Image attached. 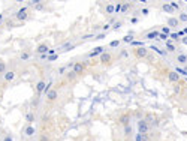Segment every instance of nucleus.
Instances as JSON below:
<instances>
[{
    "label": "nucleus",
    "mask_w": 187,
    "mask_h": 141,
    "mask_svg": "<svg viewBox=\"0 0 187 141\" xmlns=\"http://www.w3.org/2000/svg\"><path fill=\"white\" fill-rule=\"evenodd\" d=\"M87 63L84 62H73V66H72V70L78 75V77H84L87 74Z\"/></svg>",
    "instance_id": "nucleus-1"
},
{
    "label": "nucleus",
    "mask_w": 187,
    "mask_h": 141,
    "mask_svg": "<svg viewBox=\"0 0 187 141\" xmlns=\"http://www.w3.org/2000/svg\"><path fill=\"white\" fill-rule=\"evenodd\" d=\"M150 131H151V125H150L145 119H139L138 123H136V132L145 135V134H148Z\"/></svg>",
    "instance_id": "nucleus-2"
},
{
    "label": "nucleus",
    "mask_w": 187,
    "mask_h": 141,
    "mask_svg": "<svg viewBox=\"0 0 187 141\" xmlns=\"http://www.w3.org/2000/svg\"><path fill=\"white\" fill-rule=\"evenodd\" d=\"M45 99H47V104H48V105H53V104H56V102L59 101V90H57V89H51L49 92H47V96H45Z\"/></svg>",
    "instance_id": "nucleus-3"
},
{
    "label": "nucleus",
    "mask_w": 187,
    "mask_h": 141,
    "mask_svg": "<svg viewBox=\"0 0 187 141\" xmlns=\"http://www.w3.org/2000/svg\"><path fill=\"white\" fill-rule=\"evenodd\" d=\"M133 54H135L136 59H139V60L147 59V57L150 56V50H148L147 47H138V48L133 50Z\"/></svg>",
    "instance_id": "nucleus-4"
},
{
    "label": "nucleus",
    "mask_w": 187,
    "mask_h": 141,
    "mask_svg": "<svg viewBox=\"0 0 187 141\" xmlns=\"http://www.w3.org/2000/svg\"><path fill=\"white\" fill-rule=\"evenodd\" d=\"M112 59H114V56H112L111 53H108V51H103V53L99 56V60H100V63H102L103 66H109V65L112 63Z\"/></svg>",
    "instance_id": "nucleus-5"
},
{
    "label": "nucleus",
    "mask_w": 187,
    "mask_h": 141,
    "mask_svg": "<svg viewBox=\"0 0 187 141\" xmlns=\"http://www.w3.org/2000/svg\"><path fill=\"white\" fill-rule=\"evenodd\" d=\"M166 80L169 83H172V84H178L181 78H180V74L177 70H168L166 72Z\"/></svg>",
    "instance_id": "nucleus-6"
},
{
    "label": "nucleus",
    "mask_w": 187,
    "mask_h": 141,
    "mask_svg": "<svg viewBox=\"0 0 187 141\" xmlns=\"http://www.w3.org/2000/svg\"><path fill=\"white\" fill-rule=\"evenodd\" d=\"M47 81L42 78V80H37V83H36V86H35V93L36 95H42L44 92L47 93Z\"/></svg>",
    "instance_id": "nucleus-7"
},
{
    "label": "nucleus",
    "mask_w": 187,
    "mask_h": 141,
    "mask_svg": "<svg viewBox=\"0 0 187 141\" xmlns=\"http://www.w3.org/2000/svg\"><path fill=\"white\" fill-rule=\"evenodd\" d=\"M30 57H32V48H24L18 54V59L21 62H27V60H30Z\"/></svg>",
    "instance_id": "nucleus-8"
},
{
    "label": "nucleus",
    "mask_w": 187,
    "mask_h": 141,
    "mask_svg": "<svg viewBox=\"0 0 187 141\" xmlns=\"http://www.w3.org/2000/svg\"><path fill=\"white\" fill-rule=\"evenodd\" d=\"M24 135H25V137H29V138L35 137V135H36L35 125H25V126H24Z\"/></svg>",
    "instance_id": "nucleus-9"
},
{
    "label": "nucleus",
    "mask_w": 187,
    "mask_h": 141,
    "mask_svg": "<svg viewBox=\"0 0 187 141\" xmlns=\"http://www.w3.org/2000/svg\"><path fill=\"white\" fill-rule=\"evenodd\" d=\"M27 11H29V6H23L20 11L17 12V18H18V20H21V21L29 20V14H27Z\"/></svg>",
    "instance_id": "nucleus-10"
},
{
    "label": "nucleus",
    "mask_w": 187,
    "mask_h": 141,
    "mask_svg": "<svg viewBox=\"0 0 187 141\" xmlns=\"http://www.w3.org/2000/svg\"><path fill=\"white\" fill-rule=\"evenodd\" d=\"M130 119H132L130 113H124V114H121V116L118 117V122H120L123 126H130Z\"/></svg>",
    "instance_id": "nucleus-11"
},
{
    "label": "nucleus",
    "mask_w": 187,
    "mask_h": 141,
    "mask_svg": "<svg viewBox=\"0 0 187 141\" xmlns=\"http://www.w3.org/2000/svg\"><path fill=\"white\" fill-rule=\"evenodd\" d=\"M24 119H25L27 125H35V122H36V113H35V111H27V113L24 114Z\"/></svg>",
    "instance_id": "nucleus-12"
},
{
    "label": "nucleus",
    "mask_w": 187,
    "mask_h": 141,
    "mask_svg": "<svg viewBox=\"0 0 187 141\" xmlns=\"http://www.w3.org/2000/svg\"><path fill=\"white\" fill-rule=\"evenodd\" d=\"M175 60H177V63H178V65L186 66V65H187V54L180 53V54H177V56H175Z\"/></svg>",
    "instance_id": "nucleus-13"
},
{
    "label": "nucleus",
    "mask_w": 187,
    "mask_h": 141,
    "mask_svg": "<svg viewBox=\"0 0 187 141\" xmlns=\"http://www.w3.org/2000/svg\"><path fill=\"white\" fill-rule=\"evenodd\" d=\"M36 53H37L39 56H42V54H48V44H45V42L39 44V45L36 47Z\"/></svg>",
    "instance_id": "nucleus-14"
},
{
    "label": "nucleus",
    "mask_w": 187,
    "mask_h": 141,
    "mask_svg": "<svg viewBox=\"0 0 187 141\" xmlns=\"http://www.w3.org/2000/svg\"><path fill=\"white\" fill-rule=\"evenodd\" d=\"M15 75H17L15 70H6V74L3 75V80H5L6 83H11V81L15 80Z\"/></svg>",
    "instance_id": "nucleus-15"
},
{
    "label": "nucleus",
    "mask_w": 187,
    "mask_h": 141,
    "mask_svg": "<svg viewBox=\"0 0 187 141\" xmlns=\"http://www.w3.org/2000/svg\"><path fill=\"white\" fill-rule=\"evenodd\" d=\"M78 78H80V77H78V75H76L73 70H69V72L66 74V80H68L69 83H75Z\"/></svg>",
    "instance_id": "nucleus-16"
},
{
    "label": "nucleus",
    "mask_w": 187,
    "mask_h": 141,
    "mask_svg": "<svg viewBox=\"0 0 187 141\" xmlns=\"http://www.w3.org/2000/svg\"><path fill=\"white\" fill-rule=\"evenodd\" d=\"M166 26H168V27H171V29H177V27L180 26V20H178V18H169Z\"/></svg>",
    "instance_id": "nucleus-17"
},
{
    "label": "nucleus",
    "mask_w": 187,
    "mask_h": 141,
    "mask_svg": "<svg viewBox=\"0 0 187 141\" xmlns=\"http://www.w3.org/2000/svg\"><path fill=\"white\" fill-rule=\"evenodd\" d=\"M135 141H151V140H150V135L148 134L144 135V134H138L136 132L135 134Z\"/></svg>",
    "instance_id": "nucleus-18"
},
{
    "label": "nucleus",
    "mask_w": 187,
    "mask_h": 141,
    "mask_svg": "<svg viewBox=\"0 0 187 141\" xmlns=\"http://www.w3.org/2000/svg\"><path fill=\"white\" fill-rule=\"evenodd\" d=\"M105 14H108V15L115 14V5H112V3H108V5H105Z\"/></svg>",
    "instance_id": "nucleus-19"
},
{
    "label": "nucleus",
    "mask_w": 187,
    "mask_h": 141,
    "mask_svg": "<svg viewBox=\"0 0 187 141\" xmlns=\"http://www.w3.org/2000/svg\"><path fill=\"white\" fill-rule=\"evenodd\" d=\"M165 45H166V50H168L169 53H175V51H177V47L171 42V41H166V44H165Z\"/></svg>",
    "instance_id": "nucleus-20"
},
{
    "label": "nucleus",
    "mask_w": 187,
    "mask_h": 141,
    "mask_svg": "<svg viewBox=\"0 0 187 141\" xmlns=\"http://www.w3.org/2000/svg\"><path fill=\"white\" fill-rule=\"evenodd\" d=\"M6 70H8V65H6V62H5V60H0V75H5V74H6Z\"/></svg>",
    "instance_id": "nucleus-21"
},
{
    "label": "nucleus",
    "mask_w": 187,
    "mask_h": 141,
    "mask_svg": "<svg viewBox=\"0 0 187 141\" xmlns=\"http://www.w3.org/2000/svg\"><path fill=\"white\" fill-rule=\"evenodd\" d=\"M159 35H160V32H157V30H153V32H150V33H147V39H156V38H159Z\"/></svg>",
    "instance_id": "nucleus-22"
},
{
    "label": "nucleus",
    "mask_w": 187,
    "mask_h": 141,
    "mask_svg": "<svg viewBox=\"0 0 187 141\" xmlns=\"http://www.w3.org/2000/svg\"><path fill=\"white\" fill-rule=\"evenodd\" d=\"M37 141H51V137L48 135L47 132H42V134L37 137Z\"/></svg>",
    "instance_id": "nucleus-23"
},
{
    "label": "nucleus",
    "mask_w": 187,
    "mask_h": 141,
    "mask_svg": "<svg viewBox=\"0 0 187 141\" xmlns=\"http://www.w3.org/2000/svg\"><path fill=\"white\" fill-rule=\"evenodd\" d=\"M177 18L180 20V23H187V12L181 11V12H180V15H178Z\"/></svg>",
    "instance_id": "nucleus-24"
},
{
    "label": "nucleus",
    "mask_w": 187,
    "mask_h": 141,
    "mask_svg": "<svg viewBox=\"0 0 187 141\" xmlns=\"http://www.w3.org/2000/svg\"><path fill=\"white\" fill-rule=\"evenodd\" d=\"M160 33H163V35H171L172 33V29L171 27H168V26H162V29H160Z\"/></svg>",
    "instance_id": "nucleus-25"
},
{
    "label": "nucleus",
    "mask_w": 187,
    "mask_h": 141,
    "mask_svg": "<svg viewBox=\"0 0 187 141\" xmlns=\"http://www.w3.org/2000/svg\"><path fill=\"white\" fill-rule=\"evenodd\" d=\"M162 9H163L165 12H168V14H174V9H172V6H171V5H169V3H165L163 6H162Z\"/></svg>",
    "instance_id": "nucleus-26"
},
{
    "label": "nucleus",
    "mask_w": 187,
    "mask_h": 141,
    "mask_svg": "<svg viewBox=\"0 0 187 141\" xmlns=\"http://www.w3.org/2000/svg\"><path fill=\"white\" fill-rule=\"evenodd\" d=\"M130 8H132V3H130V2H129V3H121V11L120 12H129Z\"/></svg>",
    "instance_id": "nucleus-27"
},
{
    "label": "nucleus",
    "mask_w": 187,
    "mask_h": 141,
    "mask_svg": "<svg viewBox=\"0 0 187 141\" xmlns=\"http://www.w3.org/2000/svg\"><path fill=\"white\" fill-rule=\"evenodd\" d=\"M144 119H145V120H147V122H148V123L151 125L153 122H154V114L148 111V113H145V117H144Z\"/></svg>",
    "instance_id": "nucleus-28"
},
{
    "label": "nucleus",
    "mask_w": 187,
    "mask_h": 141,
    "mask_svg": "<svg viewBox=\"0 0 187 141\" xmlns=\"http://www.w3.org/2000/svg\"><path fill=\"white\" fill-rule=\"evenodd\" d=\"M126 57H129V51L127 50H121L120 54H118V59H126Z\"/></svg>",
    "instance_id": "nucleus-29"
},
{
    "label": "nucleus",
    "mask_w": 187,
    "mask_h": 141,
    "mask_svg": "<svg viewBox=\"0 0 187 141\" xmlns=\"http://www.w3.org/2000/svg\"><path fill=\"white\" fill-rule=\"evenodd\" d=\"M130 45L133 48H138V47H144V42H141V41H132L130 42Z\"/></svg>",
    "instance_id": "nucleus-30"
},
{
    "label": "nucleus",
    "mask_w": 187,
    "mask_h": 141,
    "mask_svg": "<svg viewBox=\"0 0 187 141\" xmlns=\"http://www.w3.org/2000/svg\"><path fill=\"white\" fill-rule=\"evenodd\" d=\"M120 42H121V41H118V39H115V41H111V42H109V47H111V48H117L118 45H120Z\"/></svg>",
    "instance_id": "nucleus-31"
},
{
    "label": "nucleus",
    "mask_w": 187,
    "mask_h": 141,
    "mask_svg": "<svg viewBox=\"0 0 187 141\" xmlns=\"http://www.w3.org/2000/svg\"><path fill=\"white\" fill-rule=\"evenodd\" d=\"M133 41V35H126L124 38H123V42H127V44H130Z\"/></svg>",
    "instance_id": "nucleus-32"
},
{
    "label": "nucleus",
    "mask_w": 187,
    "mask_h": 141,
    "mask_svg": "<svg viewBox=\"0 0 187 141\" xmlns=\"http://www.w3.org/2000/svg\"><path fill=\"white\" fill-rule=\"evenodd\" d=\"M44 8H45V3H42V2H37L36 6H35L36 11H41V9H44Z\"/></svg>",
    "instance_id": "nucleus-33"
},
{
    "label": "nucleus",
    "mask_w": 187,
    "mask_h": 141,
    "mask_svg": "<svg viewBox=\"0 0 187 141\" xmlns=\"http://www.w3.org/2000/svg\"><path fill=\"white\" fill-rule=\"evenodd\" d=\"M169 5L172 6V9H174V11H180V3H175V2H171Z\"/></svg>",
    "instance_id": "nucleus-34"
},
{
    "label": "nucleus",
    "mask_w": 187,
    "mask_h": 141,
    "mask_svg": "<svg viewBox=\"0 0 187 141\" xmlns=\"http://www.w3.org/2000/svg\"><path fill=\"white\" fill-rule=\"evenodd\" d=\"M2 141H14V137H12L11 134H6L5 137H3V140Z\"/></svg>",
    "instance_id": "nucleus-35"
},
{
    "label": "nucleus",
    "mask_w": 187,
    "mask_h": 141,
    "mask_svg": "<svg viewBox=\"0 0 187 141\" xmlns=\"http://www.w3.org/2000/svg\"><path fill=\"white\" fill-rule=\"evenodd\" d=\"M57 59H59V56H49V57H48V60H49V62H56Z\"/></svg>",
    "instance_id": "nucleus-36"
},
{
    "label": "nucleus",
    "mask_w": 187,
    "mask_h": 141,
    "mask_svg": "<svg viewBox=\"0 0 187 141\" xmlns=\"http://www.w3.org/2000/svg\"><path fill=\"white\" fill-rule=\"evenodd\" d=\"M174 93L175 95L180 93V86H178V84H175V87H174Z\"/></svg>",
    "instance_id": "nucleus-37"
},
{
    "label": "nucleus",
    "mask_w": 187,
    "mask_h": 141,
    "mask_svg": "<svg viewBox=\"0 0 187 141\" xmlns=\"http://www.w3.org/2000/svg\"><path fill=\"white\" fill-rule=\"evenodd\" d=\"M121 11V3H117L115 5V12H120Z\"/></svg>",
    "instance_id": "nucleus-38"
},
{
    "label": "nucleus",
    "mask_w": 187,
    "mask_h": 141,
    "mask_svg": "<svg viewBox=\"0 0 187 141\" xmlns=\"http://www.w3.org/2000/svg\"><path fill=\"white\" fill-rule=\"evenodd\" d=\"M171 39H174V41H177V39H178V35H177V33H171Z\"/></svg>",
    "instance_id": "nucleus-39"
},
{
    "label": "nucleus",
    "mask_w": 187,
    "mask_h": 141,
    "mask_svg": "<svg viewBox=\"0 0 187 141\" xmlns=\"http://www.w3.org/2000/svg\"><path fill=\"white\" fill-rule=\"evenodd\" d=\"M130 23H132V24H136V23H138V18H136V17H133V18L130 20Z\"/></svg>",
    "instance_id": "nucleus-40"
},
{
    "label": "nucleus",
    "mask_w": 187,
    "mask_h": 141,
    "mask_svg": "<svg viewBox=\"0 0 187 141\" xmlns=\"http://www.w3.org/2000/svg\"><path fill=\"white\" fill-rule=\"evenodd\" d=\"M88 38H93V33H90V35H84V36H82V39H88Z\"/></svg>",
    "instance_id": "nucleus-41"
},
{
    "label": "nucleus",
    "mask_w": 187,
    "mask_h": 141,
    "mask_svg": "<svg viewBox=\"0 0 187 141\" xmlns=\"http://www.w3.org/2000/svg\"><path fill=\"white\" fill-rule=\"evenodd\" d=\"M181 42H183L184 45H187V36H184V38H181Z\"/></svg>",
    "instance_id": "nucleus-42"
},
{
    "label": "nucleus",
    "mask_w": 187,
    "mask_h": 141,
    "mask_svg": "<svg viewBox=\"0 0 187 141\" xmlns=\"http://www.w3.org/2000/svg\"><path fill=\"white\" fill-rule=\"evenodd\" d=\"M159 38H160V39H163V41H165V39H168V36L163 35V33H160V35H159Z\"/></svg>",
    "instance_id": "nucleus-43"
},
{
    "label": "nucleus",
    "mask_w": 187,
    "mask_h": 141,
    "mask_svg": "<svg viewBox=\"0 0 187 141\" xmlns=\"http://www.w3.org/2000/svg\"><path fill=\"white\" fill-rule=\"evenodd\" d=\"M183 92H184V93H183V98H184V99H187V89H184Z\"/></svg>",
    "instance_id": "nucleus-44"
},
{
    "label": "nucleus",
    "mask_w": 187,
    "mask_h": 141,
    "mask_svg": "<svg viewBox=\"0 0 187 141\" xmlns=\"http://www.w3.org/2000/svg\"><path fill=\"white\" fill-rule=\"evenodd\" d=\"M142 14H144V15H147V14H148V9H147V8H144V9H142Z\"/></svg>",
    "instance_id": "nucleus-45"
},
{
    "label": "nucleus",
    "mask_w": 187,
    "mask_h": 141,
    "mask_svg": "<svg viewBox=\"0 0 187 141\" xmlns=\"http://www.w3.org/2000/svg\"><path fill=\"white\" fill-rule=\"evenodd\" d=\"M181 32H183V33H184V36H187V27H184V29H183V30H181Z\"/></svg>",
    "instance_id": "nucleus-46"
},
{
    "label": "nucleus",
    "mask_w": 187,
    "mask_h": 141,
    "mask_svg": "<svg viewBox=\"0 0 187 141\" xmlns=\"http://www.w3.org/2000/svg\"><path fill=\"white\" fill-rule=\"evenodd\" d=\"M0 132H2V129H0Z\"/></svg>",
    "instance_id": "nucleus-47"
}]
</instances>
